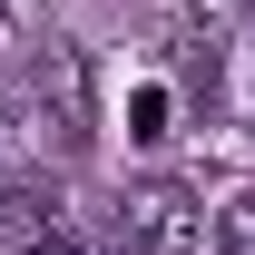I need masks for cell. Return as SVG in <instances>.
<instances>
[{
  "mask_svg": "<svg viewBox=\"0 0 255 255\" xmlns=\"http://www.w3.org/2000/svg\"><path fill=\"white\" fill-rule=\"evenodd\" d=\"M20 255H79V236H59V216H49V226H30V236H20Z\"/></svg>",
  "mask_w": 255,
  "mask_h": 255,
  "instance_id": "obj_6",
  "label": "cell"
},
{
  "mask_svg": "<svg viewBox=\"0 0 255 255\" xmlns=\"http://www.w3.org/2000/svg\"><path fill=\"white\" fill-rule=\"evenodd\" d=\"M49 216H59L49 177H39V167H10V157H0V226H10V236H30V226H49Z\"/></svg>",
  "mask_w": 255,
  "mask_h": 255,
  "instance_id": "obj_4",
  "label": "cell"
},
{
  "mask_svg": "<svg viewBox=\"0 0 255 255\" xmlns=\"http://www.w3.org/2000/svg\"><path fill=\"white\" fill-rule=\"evenodd\" d=\"M216 255H255V187H246V196L216 216Z\"/></svg>",
  "mask_w": 255,
  "mask_h": 255,
  "instance_id": "obj_5",
  "label": "cell"
},
{
  "mask_svg": "<svg viewBox=\"0 0 255 255\" xmlns=\"http://www.w3.org/2000/svg\"><path fill=\"white\" fill-rule=\"evenodd\" d=\"M108 236H118V255H196L206 246V206L177 177H147V187H128L108 206Z\"/></svg>",
  "mask_w": 255,
  "mask_h": 255,
  "instance_id": "obj_2",
  "label": "cell"
},
{
  "mask_svg": "<svg viewBox=\"0 0 255 255\" xmlns=\"http://www.w3.org/2000/svg\"><path fill=\"white\" fill-rule=\"evenodd\" d=\"M30 128H49L69 157L98 137V89H89V49H79V39L30 49Z\"/></svg>",
  "mask_w": 255,
  "mask_h": 255,
  "instance_id": "obj_1",
  "label": "cell"
},
{
  "mask_svg": "<svg viewBox=\"0 0 255 255\" xmlns=\"http://www.w3.org/2000/svg\"><path fill=\"white\" fill-rule=\"evenodd\" d=\"M216 49H226V39L206 30V20H177V30H167V69H177V89H187L196 108H216V69H226Z\"/></svg>",
  "mask_w": 255,
  "mask_h": 255,
  "instance_id": "obj_3",
  "label": "cell"
}]
</instances>
